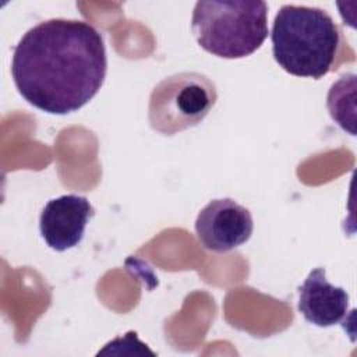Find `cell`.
I'll return each instance as SVG.
<instances>
[{"instance_id":"obj_1","label":"cell","mask_w":357,"mask_h":357,"mask_svg":"<svg viewBox=\"0 0 357 357\" xmlns=\"http://www.w3.org/2000/svg\"><path fill=\"white\" fill-rule=\"evenodd\" d=\"M107 71L103 36L85 21L52 18L28 29L14 47L11 75L20 95L49 114L84 107Z\"/></svg>"},{"instance_id":"obj_2","label":"cell","mask_w":357,"mask_h":357,"mask_svg":"<svg viewBox=\"0 0 357 357\" xmlns=\"http://www.w3.org/2000/svg\"><path fill=\"white\" fill-rule=\"evenodd\" d=\"M271 40L279 67L296 77L319 79L331 71L340 32L325 10L286 4L275 15Z\"/></svg>"},{"instance_id":"obj_3","label":"cell","mask_w":357,"mask_h":357,"mask_svg":"<svg viewBox=\"0 0 357 357\" xmlns=\"http://www.w3.org/2000/svg\"><path fill=\"white\" fill-rule=\"evenodd\" d=\"M191 31L205 52L222 59H243L268 38V6L247 0L197 1Z\"/></svg>"},{"instance_id":"obj_4","label":"cell","mask_w":357,"mask_h":357,"mask_svg":"<svg viewBox=\"0 0 357 357\" xmlns=\"http://www.w3.org/2000/svg\"><path fill=\"white\" fill-rule=\"evenodd\" d=\"M216 100V86L209 77L195 71L177 73L152 89L148 120L155 131L170 137L198 126Z\"/></svg>"},{"instance_id":"obj_5","label":"cell","mask_w":357,"mask_h":357,"mask_svg":"<svg viewBox=\"0 0 357 357\" xmlns=\"http://www.w3.org/2000/svg\"><path fill=\"white\" fill-rule=\"evenodd\" d=\"M254 230L251 212L231 198L212 199L195 219L199 244L213 252H229L247 243Z\"/></svg>"},{"instance_id":"obj_6","label":"cell","mask_w":357,"mask_h":357,"mask_svg":"<svg viewBox=\"0 0 357 357\" xmlns=\"http://www.w3.org/2000/svg\"><path fill=\"white\" fill-rule=\"evenodd\" d=\"M95 215L91 202L77 194H66L50 199L42 209L39 230L46 244L59 252L77 247L89 219Z\"/></svg>"},{"instance_id":"obj_7","label":"cell","mask_w":357,"mask_h":357,"mask_svg":"<svg viewBox=\"0 0 357 357\" xmlns=\"http://www.w3.org/2000/svg\"><path fill=\"white\" fill-rule=\"evenodd\" d=\"M297 290V307L307 322L329 328L346 321L349 294L343 287L328 282L324 268L312 269Z\"/></svg>"},{"instance_id":"obj_8","label":"cell","mask_w":357,"mask_h":357,"mask_svg":"<svg viewBox=\"0 0 357 357\" xmlns=\"http://www.w3.org/2000/svg\"><path fill=\"white\" fill-rule=\"evenodd\" d=\"M326 106L331 117L349 134L356 135V75L344 74L332 84Z\"/></svg>"}]
</instances>
